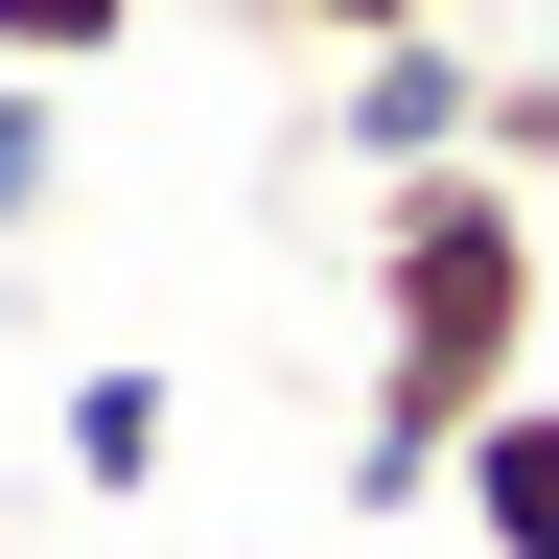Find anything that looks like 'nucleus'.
<instances>
[{"instance_id":"1","label":"nucleus","mask_w":559,"mask_h":559,"mask_svg":"<svg viewBox=\"0 0 559 559\" xmlns=\"http://www.w3.org/2000/svg\"><path fill=\"white\" fill-rule=\"evenodd\" d=\"M373 419H349V513H443L466 419L536 396V187L513 164H396L373 187Z\"/></svg>"},{"instance_id":"2","label":"nucleus","mask_w":559,"mask_h":559,"mask_svg":"<svg viewBox=\"0 0 559 559\" xmlns=\"http://www.w3.org/2000/svg\"><path fill=\"white\" fill-rule=\"evenodd\" d=\"M326 164H349V187H396V164H489V47H466V24L349 47V70H326Z\"/></svg>"},{"instance_id":"3","label":"nucleus","mask_w":559,"mask_h":559,"mask_svg":"<svg viewBox=\"0 0 559 559\" xmlns=\"http://www.w3.org/2000/svg\"><path fill=\"white\" fill-rule=\"evenodd\" d=\"M443 513H466L489 559H559V396H489V419H466V466H443Z\"/></svg>"},{"instance_id":"4","label":"nucleus","mask_w":559,"mask_h":559,"mask_svg":"<svg viewBox=\"0 0 559 559\" xmlns=\"http://www.w3.org/2000/svg\"><path fill=\"white\" fill-rule=\"evenodd\" d=\"M164 443H187L164 373H70V489H164Z\"/></svg>"},{"instance_id":"5","label":"nucleus","mask_w":559,"mask_h":559,"mask_svg":"<svg viewBox=\"0 0 559 559\" xmlns=\"http://www.w3.org/2000/svg\"><path fill=\"white\" fill-rule=\"evenodd\" d=\"M140 24H164V0H0V70H47V94H70V70H117Z\"/></svg>"},{"instance_id":"6","label":"nucleus","mask_w":559,"mask_h":559,"mask_svg":"<svg viewBox=\"0 0 559 559\" xmlns=\"http://www.w3.org/2000/svg\"><path fill=\"white\" fill-rule=\"evenodd\" d=\"M47 164H70V94H47V70H0V234H47Z\"/></svg>"},{"instance_id":"7","label":"nucleus","mask_w":559,"mask_h":559,"mask_svg":"<svg viewBox=\"0 0 559 559\" xmlns=\"http://www.w3.org/2000/svg\"><path fill=\"white\" fill-rule=\"evenodd\" d=\"M257 24L304 47V70H349V47H396V24H443V0H257Z\"/></svg>"},{"instance_id":"8","label":"nucleus","mask_w":559,"mask_h":559,"mask_svg":"<svg viewBox=\"0 0 559 559\" xmlns=\"http://www.w3.org/2000/svg\"><path fill=\"white\" fill-rule=\"evenodd\" d=\"M489 164H513V187H559V70H489Z\"/></svg>"}]
</instances>
